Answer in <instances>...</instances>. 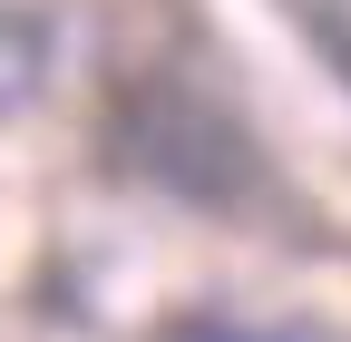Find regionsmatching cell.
<instances>
[]
</instances>
